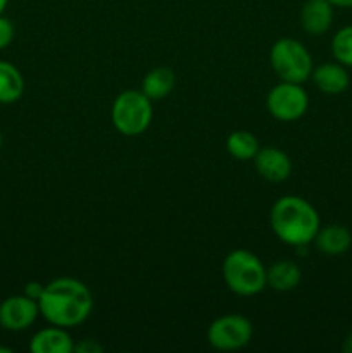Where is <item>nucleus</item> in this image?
<instances>
[{"label":"nucleus","mask_w":352,"mask_h":353,"mask_svg":"<svg viewBox=\"0 0 352 353\" xmlns=\"http://www.w3.org/2000/svg\"><path fill=\"white\" fill-rule=\"evenodd\" d=\"M38 307L40 316H43L48 324L71 330L90 317L93 310V295L79 279L57 278L45 285Z\"/></svg>","instance_id":"1"},{"label":"nucleus","mask_w":352,"mask_h":353,"mask_svg":"<svg viewBox=\"0 0 352 353\" xmlns=\"http://www.w3.org/2000/svg\"><path fill=\"white\" fill-rule=\"evenodd\" d=\"M269 224L278 240L297 248L313 243L321 228L320 214L313 203L297 195L280 196L273 203Z\"/></svg>","instance_id":"2"},{"label":"nucleus","mask_w":352,"mask_h":353,"mask_svg":"<svg viewBox=\"0 0 352 353\" xmlns=\"http://www.w3.org/2000/svg\"><path fill=\"white\" fill-rule=\"evenodd\" d=\"M223 279L226 288L238 296H254L268 286L264 264L245 248H237L224 257Z\"/></svg>","instance_id":"3"},{"label":"nucleus","mask_w":352,"mask_h":353,"mask_svg":"<svg viewBox=\"0 0 352 353\" xmlns=\"http://www.w3.org/2000/svg\"><path fill=\"white\" fill-rule=\"evenodd\" d=\"M152 100L141 90H124L114 99L110 119L123 137H138L152 123Z\"/></svg>","instance_id":"4"},{"label":"nucleus","mask_w":352,"mask_h":353,"mask_svg":"<svg viewBox=\"0 0 352 353\" xmlns=\"http://www.w3.org/2000/svg\"><path fill=\"white\" fill-rule=\"evenodd\" d=\"M269 64L282 81L306 83L313 74V57L295 38H280L269 50Z\"/></svg>","instance_id":"5"},{"label":"nucleus","mask_w":352,"mask_h":353,"mask_svg":"<svg viewBox=\"0 0 352 353\" xmlns=\"http://www.w3.org/2000/svg\"><path fill=\"white\" fill-rule=\"evenodd\" d=\"M266 109L276 121L293 123L309 109V95L300 83L280 81L268 92Z\"/></svg>","instance_id":"6"},{"label":"nucleus","mask_w":352,"mask_h":353,"mask_svg":"<svg viewBox=\"0 0 352 353\" xmlns=\"http://www.w3.org/2000/svg\"><path fill=\"white\" fill-rule=\"evenodd\" d=\"M254 334L252 323L240 314H226L211 323L207 330V341L221 352H233L247 347Z\"/></svg>","instance_id":"7"},{"label":"nucleus","mask_w":352,"mask_h":353,"mask_svg":"<svg viewBox=\"0 0 352 353\" xmlns=\"http://www.w3.org/2000/svg\"><path fill=\"white\" fill-rule=\"evenodd\" d=\"M38 316H40L38 302L24 293L7 296L0 303V326L6 331H12V333L26 331L28 327L33 326Z\"/></svg>","instance_id":"8"},{"label":"nucleus","mask_w":352,"mask_h":353,"mask_svg":"<svg viewBox=\"0 0 352 353\" xmlns=\"http://www.w3.org/2000/svg\"><path fill=\"white\" fill-rule=\"evenodd\" d=\"M252 162L257 174L269 183H282L292 174V161L278 147H261Z\"/></svg>","instance_id":"9"},{"label":"nucleus","mask_w":352,"mask_h":353,"mask_svg":"<svg viewBox=\"0 0 352 353\" xmlns=\"http://www.w3.org/2000/svg\"><path fill=\"white\" fill-rule=\"evenodd\" d=\"M335 6L330 0H306L300 9V26L306 33L324 34L333 24Z\"/></svg>","instance_id":"10"},{"label":"nucleus","mask_w":352,"mask_h":353,"mask_svg":"<svg viewBox=\"0 0 352 353\" xmlns=\"http://www.w3.org/2000/svg\"><path fill=\"white\" fill-rule=\"evenodd\" d=\"M314 85L324 95H342L351 85V76L345 65L340 62H323L313 69Z\"/></svg>","instance_id":"11"},{"label":"nucleus","mask_w":352,"mask_h":353,"mask_svg":"<svg viewBox=\"0 0 352 353\" xmlns=\"http://www.w3.org/2000/svg\"><path fill=\"white\" fill-rule=\"evenodd\" d=\"M30 350L33 353H72L75 341L66 327L50 324L33 334L30 341Z\"/></svg>","instance_id":"12"},{"label":"nucleus","mask_w":352,"mask_h":353,"mask_svg":"<svg viewBox=\"0 0 352 353\" xmlns=\"http://www.w3.org/2000/svg\"><path fill=\"white\" fill-rule=\"evenodd\" d=\"M314 245L321 254L337 257L351 248L352 234L349 228L342 226V224H328V226H321L317 230L316 236H314Z\"/></svg>","instance_id":"13"},{"label":"nucleus","mask_w":352,"mask_h":353,"mask_svg":"<svg viewBox=\"0 0 352 353\" xmlns=\"http://www.w3.org/2000/svg\"><path fill=\"white\" fill-rule=\"evenodd\" d=\"M302 281V271L292 261H278L266 268V283L275 292H292Z\"/></svg>","instance_id":"14"},{"label":"nucleus","mask_w":352,"mask_h":353,"mask_svg":"<svg viewBox=\"0 0 352 353\" xmlns=\"http://www.w3.org/2000/svg\"><path fill=\"white\" fill-rule=\"evenodd\" d=\"M176 86V74L171 68L159 65L150 69L141 79V92L150 100H161L171 95Z\"/></svg>","instance_id":"15"},{"label":"nucleus","mask_w":352,"mask_h":353,"mask_svg":"<svg viewBox=\"0 0 352 353\" xmlns=\"http://www.w3.org/2000/svg\"><path fill=\"white\" fill-rule=\"evenodd\" d=\"M24 78L9 61H0V103H14L23 97Z\"/></svg>","instance_id":"16"},{"label":"nucleus","mask_w":352,"mask_h":353,"mask_svg":"<svg viewBox=\"0 0 352 353\" xmlns=\"http://www.w3.org/2000/svg\"><path fill=\"white\" fill-rule=\"evenodd\" d=\"M259 148H261V145H259L257 137L251 131L237 130L226 138L228 154L237 159V161H252L259 152Z\"/></svg>","instance_id":"17"},{"label":"nucleus","mask_w":352,"mask_h":353,"mask_svg":"<svg viewBox=\"0 0 352 353\" xmlns=\"http://www.w3.org/2000/svg\"><path fill=\"white\" fill-rule=\"evenodd\" d=\"M331 54L345 68H352V24L340 28L331 38Z\"/></svg>","instance_id":"18"},{"label":"nucleus","mask_w":352,"mask_h":353,"mask_svg":"<svg viewBox=\"0 0 352 353\" xmlns=\"http://www.w3.org/2000/svg\"><path fill=\"white\" fill-rule=\"evenodd\" d=\"M14 40V24L12 21L3 17V14L0 16V50L9 47Z\"/></svg>","instance_id":"19"},{"label":"nucleus","mask_w":352,"mask_h":353,"mask_svg":"<svg viewBox=\"0 0 352 353\" xmlns=\"http://www.w3.org/2000/svg\"><path fill=\"white\" fill-rule=\"evenodd\" d=\"M76 353H102L104 347L97 340H90V338H85V340L79 341L78 345H75Z\"/></svg>","instance_id":"20"},{"label":"nucleus","mask_w":352,"mask_h":353,"mask_svg":"<svg viewBox=\"0 0 352 353\" xmlns=\"http://www.w3.org/2000/svg\"><path fill=\"white\" fill-rule=\"evenodd\" d=\"M43 290H45V285H41V283H38V281H31V283H28L26 288H24V295H28L30 299L37 300L38 302L41 296V293H43Z\"/></svg>","instance_id":"21"},{"label":"nucleus","mask_w":352,"mask_h":353,"mask_svg":"<svg viewBox=\"0 0 352 353\" xmlns=\"http://www.w3.org/2000/svg\"><path fill=\"white\" fill-rule=\"evenodd\" d=\"M330 2L340 9H352V0H330Z\"/></svg>","instance_id":"22"},{"label":"nucleus","mask_w":352,"mask_h":353,"mask_svg":"<svg viewBox=\"0 0 352 353\" xmlns=\"http://www.w3.org/2000/svg\"><path fill=\"white\" fill-rule=\"evenodd\" d=\"M345 353H352V331L347 334V338L344 340V345H342Z\"/></svg>","instance_id":"23"},{"label":"nucleus","mask_w":352,"mask_h":353,"mask_svg":"<svg viewBox=\"0 0 352 353\" xmlns=\"http://www.w3.org/2000/svg\"><path fill=\"white\" fill-rule=\"evenodd\" d=\"M7 3H9V0H0V16H2L3 10H6Z\"/></svg>","instance_id":"24"},{"label":"nucleus","mask_w":352,"mask_h":353,"mask_svg":"<svg viewBox=\"0 0 352 353\" xmlns=\"http://www.w3.org/2000/svg\"><path fill=\"white\" fill-rule=\"evenodd\" d=\"M12 350H10V348H3V347H0V353H10Z\"/></svg>","instance_id":"25"},{"label":"nucleus","mask_w":352,"mask_h":353,"mask_svg":"<svg viewBox=\"0 0 352 353\" xmlns=\"http://www.w3.org/2000/svg\"><path fill=\"white\" fill-rule=\"evenodd\" d=\"M2 145H3V137H2V131H0V150H2Z\"/></svg>","instance_id":"26"}]
</instances>
